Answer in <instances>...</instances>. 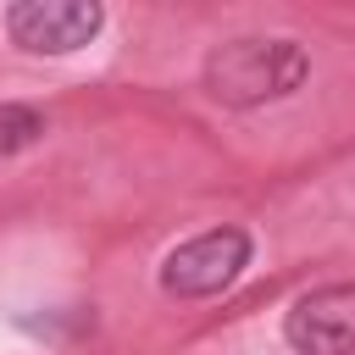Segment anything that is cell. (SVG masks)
<instances>
[{
    "instance_id": "1",
    "label": "cell",
    "mask_w": 355,
    "mask_h": 355,
    "mask_svg": "<svg viewBox=\"0 0 355 355\" xmlns=\"http://www.w3.org/2000/svg\"><path fill=\"white\" fill-rule=\"evenodd\" d=\"M311 61L294 39H227L205 55V89L222 105H266V100H288L305 83Z\"/></svg>"
},
{
    "instance_id": "2",
    "label": "cell",
    "mask_w": 355,
    "mask_h": 355,
    "mask_svg": "<svg viewBox=\"0 0 355 355\" xmlns=\"http://www.w3.org/2000/svg\"><path fill=\"white\" fill-rule=\"evenodd\" d=\"M250 255H255V244H250L244 227H233V222L205 227V233L183 239V244L161 261V288H166L172 300H211V294H222V288L250 266Z\"/></svg>"
},
{
    "instance_id": "3",
    "label": "cell",
    "mask_w": 355,
    "mask_h": 355,
    "mask_svg": "<svg viewBox=\"0 0 355 355\" xmlns=\"http://www.w3.org/2000/svg\"><path fill=\"white\" fill-rule=\"evenodd\" d=\"M105 28L94 0H17L6 6V33L28 55H72Z\"/></svg>"
},
{
    "instance_id": "4",
    "label": "cell",
    "mask_w": 355,
    "mask_h": 355,
    "mask_svg": "<svg viewBox=\"0 0 355 355\" xmlns=\"http://www.w3.org/2000/svg\"><path fill=\"white\" fill-rule=\"evenodd\" d=\"M283 338L300 355H344L355 349V283H322L300 294L283 316Z\"/></svg>"
},
{
    "instance_id": "5",
    "label": "cell",
    "mask_w": 355,
    "mask_h": 355,
    "mask_svg": "<svg viewBox=\"0 0 355 355\" xmlns=\"http://www.w3.org/2000/svg\"><path fill=\"white\" fill-rule=\"evenodd\" d=\"M39 139H44V111L22 105V100H0V161L33 150Z\"/></svg>"
}]
</instances>
